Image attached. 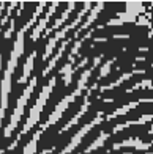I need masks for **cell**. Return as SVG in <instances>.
Listing matches in <instances>:
<instances>
[{"instance_id": "2", "label": "cell", "mask_w": 153, "mask_h": 154, "mask_svg": "<svg viewBox=\"0 0 153 154\" xmlns=\"http://www.w3.org/2000/svg\"><path fill=\"white\" fill-rule=\"evenodd\" d=\"M151 126H153V118H151ZM139 142H141L142 145H145V146H150L151 143H153V132H150L148 135H145V137H142L141 140H139Z\"/></svg>"}, {"instance_id": "8", "label": "cell", "mask_w": 153, "mask_h": 154, "mask_svg": "<svg viewBox=\"0 0 153 154\" xmlns=\"http://www.w3.org/2000/svg\"><path fill=\"white\" fill-rule=\"evenodd\" d=\"M5 152V149H0V154H3Z\"/></svg>"}, {"instance_id": "4", "label": "cell", "mask_w": 153, "mask_h": 154, "mask_svg": "<svg viewBox=\"0 0 153 154\" xmlns=\"http://www.w3.org/2000/svg\"><path fill=\"white\" fill-rule=\"evenodd\" d=\"M150 29L153 30V10L150 11Z\"/></svg>"}, {"instance_id": "3", "label": "cell", "mask_w": 153, "mask_h": 154, "mask_svg": "<svg viewBox=\"0 0 153 154\" xmlns=\"http://www.w3.org/2000/svg\"><path fill=\"white\" fill-rule=\"evenodd\" d=\"M3 120H5V110L0 109V128H2V124H3Z\"/></svg>"}, {"instance_id": "7", "label": "cell", "mask_w": 153, "mask_h": 154, "mask_svg": "<svg viewBox=\"0 0 153 154\" xmlns=\"http://www.w3.org/2000/svg\"><path fill=\"white\" fill-rule=\"evenodd\" d=\"M0 32H2V27H0ZM2 66H3V61H2V54H0V72H2Z\"/></svg>"}, {"instance_id": "5", "label": "cell", "mask_w": 153, "mask_h": 154, "mask_svg": "<svg viewBox=\"0 0 153 154\" xmlns=\"http://www.w3.org/2000/svg\"><path fill=\"white\" fill-rule=\"evenodd\" d=\"M145 151H147V154H153V143L150 146H147V149H145Z\"/></svg>"}, {"instance_id": "6", "label": "cell", "mask_w": 153, "mask_h": 154, "mask_svg": "<svg viewBox=\"0 0 153 154\" xmlns=\"http://www.w3.org/2000/svg\"><path fill=\"white\" fill-rule=\"evenodd\" d=\"M133 154H147V151H145V149H139V148H137Z\"/></svg>"}, {"instance_id": "1", "label": "cell", "mask_w": 153, "mask_h": 154, "mask_svg": "<svg viewBox=\"0 0 153 154\" xmlns=\"http://www.w3.org/2000/svg\"><path fill=\"white\" fill-rule=\"evenodd\" d=\"M11 85H13V74H10L8 71H3L2 82H0V109L5 112H6L8 104H10Z\"/></svg>"}]
</instances>
